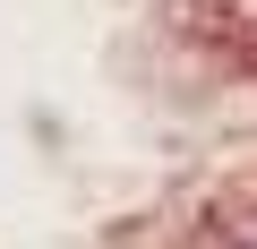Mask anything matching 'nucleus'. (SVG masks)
Listing matches in <instances>:
<instances>
[{
	"mask_svg": "<svg viewBox=\"0 0 257 249\" xmlns=\"http://www.w3.org/2000/svg\"><path fill=\"white\" fill-rule=\"evenodd\" d=\"M223 249H257V223H240V232H231V240H223Z\"/></svg>",
	"mask_w": 257,
	"mask_h": 249,
	"instance_id": "1",
	"label": "nucleus"
}]
</instances>
